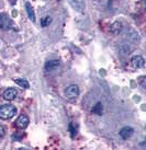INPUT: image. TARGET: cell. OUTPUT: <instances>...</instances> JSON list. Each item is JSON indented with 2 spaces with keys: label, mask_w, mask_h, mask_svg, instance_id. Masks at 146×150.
I'll use <instances>...</instances> for the list:
<instances>
[{
  "label": "cell",
  "mask_w": 146,
  "mask_h": 150,
  "mask_svg": "<svg viewBox=\"0 0 146 150\" xmlns=\"http://www.w3.org/2000/svg\"><path fill=\"white\" fill-rule=\"evenodd\" d=\"M29 117L26 116L25 114H21L20 116L17 118V121H16V126L20 129H25L28 127V125H29Z\"/></svg>",
  "instance_id": "277c9868"
},
{
  "label": "cell",
  "mask_w": 146,
  "mask_h": 150,
  "mask_svg": "<svg viewBox=\"0 0 146 150\" xmlns=\"http://www.w3.org/2000/svg\"><path fill=\"white\" fill-rule=\"evenodd\" d=\"M68 2L71 4V6L75 9L76 11L78 12H83L86 4H85V0H68Z\"/></svg>",
  "instance_id": "8992f818"
},
{
  "label": "cell",
  "mask_w": 146,
  "mask_h": 150,
  "mask_svg": "<svg viewBox=\"0 0 146 150\" xmlns=\"http://www.w3.org/2000/svg\"><path fill=\"white\" fill-rule=\"evenodd\" d=\"M13 81H14L18 86H20L21 88H23V89H29V87H30L29 82L25 79H13Z\"/></svg>",
  "instance_id": "5bb4252c"
},
{
  "label": "cell",
  "mask_w": 146,
  "mask_h": 150,
  "mask_svg": "<svg viewBox=\"0 0 146 150\" xmlns=\"http://www.w3.org/2000/svg\"><path fill=\"white\" fill-rule=\"evenodd\" d=\"M17 113V108L12 104H4L0 106V118L1 120H10Z\"/></svg>",
  "instance_id": "6da1fadb"
},
{
  "label": "cell",
  "mask_w": 146,
  "mask_h": 150,
  "mask_svg": "<svg viewBox=\"0 0 146 150\" xmlns=\"http://www.w3.org/2000/svg\"><path fill=\"white\" fill-rule=\"evenodd\" d=\"M18 96V92L14 88H8L6 91L4 92V99L7 101H12L14 100Z\"/></svg>",
  "instance_id": "ba28073f"
},
{
  "label": "cell",
  "mask_w": 146,
  "mask_h": 150,
  "mask_svg": "<svg viewBox=\"0 0 146 150\" xmlns=\"http://www.w3.org/2000/svg\"><path fill=\"white\" fill-rule=\"evenodd\" d=\"M61 65L58 59H53V60H48L45 64V70L46 71H53L55 69H57Z\"/></svg>",
  "instance_id": "9c48e42d"
},
{
  "label": "cell",
  "mask_w": 146,
  "mask_h": 150,
  "mask_svg": "<svg viewBox=\"0 0 146 150\" xmlns=\"http://www.w3.org/2000/svg\"><path fill=\"white\" fill-rule=\"evenodd\" d=\"M16 24L13 23V21L9 18L8 14L6 13H0V29L4 31H9V30H13Z\"/></svg>",
  "instance_id": "7a4b0ae2"
},
{
  "label": "cell",
  "mask_w": 146,
  "mask_h": 150,
  "mask_svg": "<svg viewBox=\"0 0 146 150\" xmlns=\"http://www.w3.org/2000/svg\"><path fill=\"white\" fill-rule=\"evenodd\" d=\"M68 129H69V133H71V137L74 138L75 135L77 134V130H78V125L76 123H74V122H71L68 125Z\"/></svg>",
  "instance_id": "4fadbf2b"
},
{
  "label": "cell",
  "mask_w": 146,
  "mask_h": 150,
  "mask_svg": "<svg viewBox=\"0 0 146 150\" xmlns=\"http://www.w3.org/2000/svg\"><path fill=\"white\" fill-rule=\"evenodd\" d=\"M79 96V88L77 84H69L65 89V96L68 100H75Z\"/></svg>",
  "instance_id": "3957f363"
},
{
  "label": "cell",
  "mask_w": 146,
  "mask_h": 150,
  "mask_svg": "<svg viewBox=\"0 0 146 150\" xmlns=\"http://www.w3.org/2000/svg\"><path fill=\"white\" fill-rule=\"evenodd\" d=\"M25 10H26V12H28V16H29L30 20L32 22H35V13H34V10L30 2H25Z\"/></svg>",
  "instance_id": "8fae6325"
},
{
  "label": "cell",
  "mask_w": 146,
  "mask_h": 150,
  "mask_svg": "<svg viewBox=\"0 0 146 150\" xmlns=\"http://www.w3.org/2000/svg\"><path fill=\"white\" fill-rule=\"evenodd\" d=\"M102 111H103V106L101 102H97L96 105H93L91 110L92 114H97V115H102Z\"/></svg>",
  "instance_id": "7c38bea8"
},
{
  "label": "cell",
  "mask_w": 146,
  "mask_h": 150,
  "mask_svg": "<svg viewBox=\"0 0 146 150\" xmlns=\"http://www.w3.org/2000/svg\"><path fill=\"white\" fill-rule=\"evenodd\" d=\"M122 23L121 22H114V23H112V25H111V28H110V32L113 34V35H118V34L121 33L122 31Z\"/></svg>",
  "instance_id": "30bf717a"
},
{
  "label": "cell",
  "mask_w": 146,
  "mask_h": 150,
  "mask_svg": "<svg viewBox=\"0 0 146 150\" xmlns=\"http://www.w3.org/2000/svg\"><path fill=\"white\" fill-rule=\"evenodd\" d=\"M134 134V129L131 127V126H124L123 128L120 129L119 132V135L122 139H129L132 135Z\"/></svg>",
  "instance_id": "52a82bcc"
},
{
  "label": "cell",
  "mask_w": 146,
  "mask_h": 150,
  "mask_svg": "<svg viewBox=\"0 0 146 150\" xmlns=\"http://www.w3.org/2000/svg\"><path fill=\"white\" fill-rule=\"evenodd\" d=\"M145 64V60L143 58L141 55H136V56H133L132 59H131V65L133 68L135 69H138V68H142Z\"/></svg>",
  "instance_id": "5b68a950"
},
{
  "label": "cell",
  "mask_w": 146,
  "mask_h": 150,
  "mask_svg": "<svg viewBox=\"0 0 146 150\" xmlns=\"http://www.w3.org/2000/svg\"><path fill=\"white\" fill-rule=\"evenodd\" d=\"M52 21H53V19L50 17V16H46V17L42 18L41 20V26H43V28H46V26H48V25L52 23Z\"/></svg>",
  "instance_id": "9a60e30c"
},
{
  "label": "cell",
  "mask_w": 146,
  "mask_h": 150,
  "mask_svg": "<svg viewBox=\"0 0 146 150\" xmlns=\"http://www.w3.org/2000/svg\"><path fill=\"white\" fill-rule=\"evenodd\" d=\"M4 126L0 125V138L4 137Z\"/></svg>",
  "instance_id": "2e32d148"
}]
</instances>
